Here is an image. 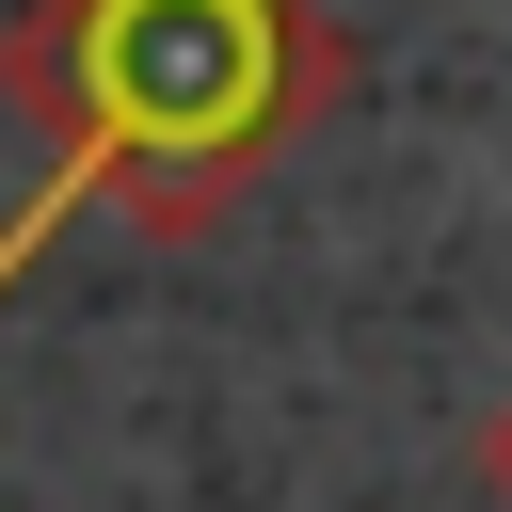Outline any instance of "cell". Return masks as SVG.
<instances>
[{"label": "cell", "mask_w": 512, "mask_h": 512, "mask_svg": "<svg viewBox=\"0 0 512 512\" xmlns=\"http://www.w3.org/2000/svg\"><path fill=\"white\" fill-rule=\"evenodd\" d=\"M0 96L48 112L128 224H208L336 96V48L304 0H32L0 32Z\"/></svg>", "instance_id": "cell-1"}, {"label": "cell", "mask_w": 512, "mask_h": 512, "mask_svg": "<svg viewBox=\"0 0 512 512\" xmlns=\"http://www.w3.org/2000/svg\"><path fill=\"white\" fill-rule=\"evenodd\" d=\"M480 496H496V512H512V400H496V416H480Z\"/></svg>", "instance_id": "cell-2"}]
</instances>
